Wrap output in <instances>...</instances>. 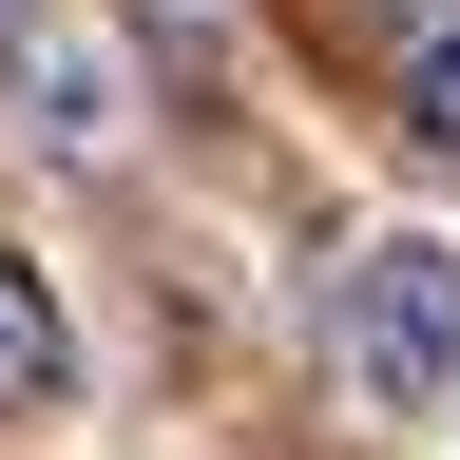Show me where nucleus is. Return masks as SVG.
<instances>
[{
    "mask_svg": "<svg viewBox=\"0 0 460 460\" xmlns=\"http://www.w3.org/2000/svg\"><path fill=\"white\" fill-rule=\"evenodd\" d=\"M326 345H345V384H365L384 422H441L460 402V250L441 230H365V250L326 269Z\"/></svg>",
    "mask_w": 460,
    "mask_h": 460,
    "instance_id": "f257e3e1",
    "label": "nucleus"
},
{
    "mask_svg": "<svg viewBox=\"0 0 460 460\" xmlns=\"http://www.w3.org/2000/svg\"><path fill=\"white\" fill-rule=\"evenodd\" d=\"M0 96H20L39 154H115V135H135V58H115L96 20H20V39H0Z\"/></svg>",
    "mask_w": 460,
    "mask_h": 460,
    "instance_id": "f03ea898",
    "label": "nucleus"
},
{
    "mask_svg": "<svg viewBox=\"0 0 460 460\" xmlns=\"http://www.w3.org/2000/svg\"><path fill=\"white\" fill-rule=\"evenodd\" d=\"M58 384H77V326H58V288L0 250V422H20V402H58Z\"/></svg>",
    "mask_w": 460,
    "mask_h": 460,
    "instance_id": "7ed1b4c3",
    "label": "nucleus"
},
{
    "mask_svg": "<svg viewBox=\"0 0 460 460\" xmlns=\"http://www.w3.org/2000/svg\"><path fill=\"white\" fill-rule=\"evenodd\" d=\"M402 115H422V135L460 154V39H422V77H402Z\"/></svg>",
    "mask_w": 460,
    "mask_h": 460,
    "instance_id": "20e7f679",
    "label": "nucleus"
},
{
    "mask_svg": "<svg viewBox=\"0 0 460 460\" xmlns=\"http://www.w3.org/2000/svg\"><path fill=\"white\" fill-rule=\"evenodd\" d=\"M20 20H58V0H0V39H20Z\"/></svg>",
    "mask_w": 460,
    "mask_h": 460,
    "instance_id": "39448f33",
    "label": "nucleus"
}]
</instances>
